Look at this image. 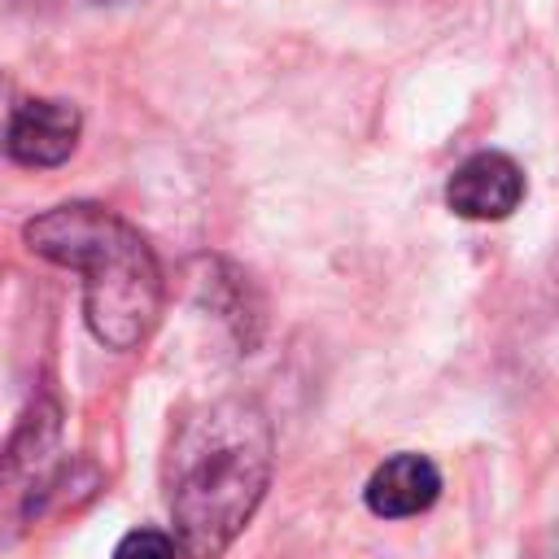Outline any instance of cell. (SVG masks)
<instances>
[{
	"mask_svg": "<svg viewBox=\"0 0 559 559\" xmlns=\"http://www.w3.org/2000/svg\"><path fill=\"white\" fill-rule=\"evenodd\" d=\"M271 419L249 397H218L179 419L166 450V507L188 559H218L271 485Z\"/></svg>",
	"mask_w": 559,
	"mask_h": 559,
	"instance_id": "cell-1",
	"label": "cell"
},
{
	"mask_svg": "<svg viewBox=\"0 0 559 559\" xmlns=\"http://www.w3.org/2000/svg\"><path fill=\"white\" fill-rule=\"evenodd\" d=\"M31 253L83 275V319L105 349H135L162 314V266L148 240L96 201H66L22 227Z\"/></svg>",
	"mask_w": 559,
	"mask_h": 559,
	"instance_id": "cell-2",
	"label": "cell"
},
{
	"mask_svg": "<svg viewBox=\"0 0 559 559\" xmlns=\"http://www.w3.org/2000/svg\"><path fill=\"white\" fill-rule=\"evenodd\" d=\"M520 201H524V170L515 157L493 153V148L472 153L445 179V205L472 223H498L515 214Z\"/></svg>",
	"mask_w": 559,
	"mask_h": 559,
	"instance_id": "cell-3",
	"label": "cell"
},
{
	"mask_svg": "<svg viewBox=\"0 0 559 559\" xmlns=\"http://www.w3.org/2000/svg\"><path fill=\"white\" fill-rule=\"evenodd\" d=\"M79 131H83V118L70 100H44V96H31V100H17L9 109V122H4V153L17 162V166H61L74 148H79Z\"/></svg>",
	"mask_w": 559,
	"mask_h": 559,
	"instance_id": "cell-4",
	"label": "cell"
},
{
	"mask_svg": "<svg viewBox=\"0 0 559 559\" xmlns=\"http://www.w3.org/2000/svg\"><path fill=\"white\" fill-rule=\"evenodd\" d=\"M441 493V472L428 454H415V450H402L393 459H384L362 498H367V511L380 515V520H411V515H424Z\"/></svg>",
	"mask_w": 559,
	"mask_h": 559,
	"instance_id": "cell-5",
	"label": "cell"
},
{
	"mask_svg": "<svg viewBox=\"0 0 559 559\" xmlns=\"http://www.w3.org/2000/svg\"><path fill=\"white\" fill-rule=\"evenodd\" d=\"M179 555H183L179 542L162 528H131L114 550V559H179Z\"/></svg>",
	"mask_w": 559,
	"mask_h": 559,
	"instance_id": "cell-6",
	"label": "cell"
},
{
	"mask_svg": "<svg viewBox=\"0 0 559 559\" xmlns=\"http://www.w3.org/2000/svg\"><path fill=\"white\" fill-rule=\"evenodd\" d=\"M528 559H559V528H550L537 546H533V555Z\"/></svg>",
	"mask_w": 559,
	"mask_h": 559,
	"instance_id": "cell-7",
	"label": "cell"
}]
</instances>
